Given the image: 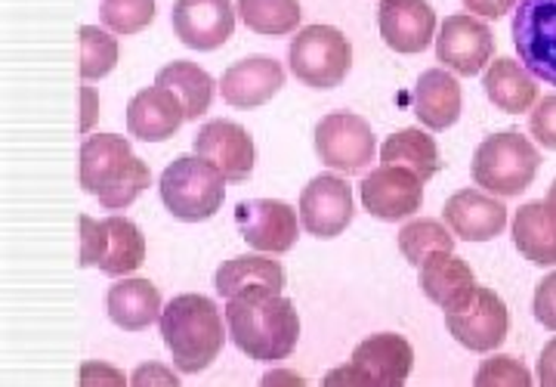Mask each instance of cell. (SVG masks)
<instances>
[{"label": "cell", "instance_id": "6da1fadb", "mask_svg": "<svg viewBox=\"0 0 556 387\" xmlns=\"http://www.w3.org/2000/svg\"><path fill=\"white\" fill-rule=\"evenodd\" d=\"M229 338L260 363H276L294 353L300 338L298 307L276 291H248L226 301Z\"/></svg>", "mask_w": 556, "mask_h": 387}, {"label": "cell", "instance_id": "7a4b0ae2", "mask_svg": "<svg viewBox=\"0 0 556 387\" xmlns=\"http://www.w3.org/2000/svg\"><path fill=\"white\" fill-rule=\"evenodd\" d=\"M149 164L134 152V146L121 134H93L80 146V189L100 199L102 208L121 211L149 189Z\"/></svg>", "mask_w": 556, "mask_h": 387}, {"label": "cell", "instance_id": "3957f363", "mask_svg": "<svg viewBox=\"0 0 556 387\" xmlns=\"http://www.w3.org/2000/svg\"><path fill=\"white\" fill-rule=\"evenodd\" d=\"M161 338L174 357V366L186 375L204 372L223 353L229 326H223L219 307L204 295H177L164 304L159 320Z\"/></svg>", "mask_w": 556, "mask_h": 387}, {"label": "cell", "instance_id": "277c9868", "mask_svg": "<svg viewBox=\"0 0 556 387\" xmlns=\"http://www.w3.org/2000/svg\"><path fill=\"white\" fill-rule=\"evenodd\" d=\"M541 167V152L535 143L519 130H497L479 143L470 174L473 184L497 199H517L522 196Z\"/></svg>", "mask_w": 556, "mask_h": 387}, {"label": "cell", "instance_id": "5b68a950", "mask_svg": "<svg viewBox=\"0 0 556 387\" xmlns=\"http://www.w3.org/2000/svg\"><path fill=\"white\" fill-rule=\"evenodd\" d=\"M226 184L229 180L219 174L217 164L201 155H182L161 174V202L182 224H199L223 208Z\"/></svg>", "mask_w": 556, "mask_h": 387}, {"label": "cell", "instance_id": "8992f818", "mask_svg": "<svg viewBox=\"0 0 556 387\" xmlns=\"http://www.w3.org/2000/svg\"><path fill=\"white\" fill-rule=\"evenodd\" d=\"M415 366V350L396 332H378L353 350L346 366L331 369L325 387H402Z\"/></svg>", "mask_w": 556, "mask_h": 387}, {"label": "cell", "instance_id": "52a82bcc", "mask_svg": "<svg viewBox=\"0 0 556 387\" xmlns=\"http://www.w3.org/2000/svg\"><path fill=\"white\" fill-rule=\"evenodd\" d=\"M294 78L316 90H331L346 82L353 68V43L334 25H306L288 47Z\"/></svg>", "mask_w": 556, "mask_h": 387}, {"label": "cell", "instance_id": "ba28073f", "mask_svg": "<svg viewBox=\"0 0 556 387\" xmlns=\"http://www.w3.org/2000/svg\"><path fill=\"white\" fill-rule=\"evenodd\" d=\"M316 155L340 174H356L378 159V137L356 112H331L316 124Z\"/></svg>", "mask_w": 556, "mask_h": 387}, {"label": "cell", "instance_id": "9c48e42d", "mask_svg": "<svg viewBox=\"0 0 556 387\" xmlns=\"http://www.w3.org/2000/svg\"><path fill=\"white\" fill-rule=\"evenodd\" d=\"M519 62L538 82L556 87V0H519L514 10Z\"/></svg>", "mask_w": 556, "mask_h": 387}, {"label": "cell", "instance_id": "30bf717a", "mask_svg": "<svg viewBox=\"0 0 556 387\" xmlns=\"http://www.w3.org/2000/svg\"><path fill=\"white\" fill-rule=\"evenodd\" d=\"M356 217L350 180L340 174H318L300 192V224L316 239H338Z\"/></svg>", "mask_w": 556, "mask_h": 387}, {"label": "cell", "instance_id": "8fae6325", "mask_svg": "<svg viewBox=\"0 0 556 387\" xmlns=\"http://www.w3.org/2000/svg\"><path fill=\"white\" fill-rule=\"evenodd\" d=\"M437 60L455 75H479L495 60V35L473 13H455L437 32Z\"/></svg>", "mask_w": 556, "mask_h": 387}, {"label": "cell", "instance_id": "7c38bea8", "mask_svg": "<svg viewBox=\"0 0 556 387\" xmlns=\"http://www.w3.org/2000/svg\"><path fill=\"white\" fill-rule=\"evenodd\" d=\"M445 328L457 345H464L470 353H492L507 341L510 316L492 288L479 286L473 301H467L457 310H445Z\"/></svg>", "mask_w": 556, "mask_h": 387}, {"label": "cell", "instance_id": "4fadbf2b", "mask_svg": "<svg viewBox=\"0 0 556 387\" xmlns=\"http://www.w3.org/2000/svg\"><path fill=\"white\" fill-rule=\"evenodd\" d=\"M358 196L371 217L396 224V221H408L424 204V180L408 167L380 164L371 174H365Z\"/></svg>", "mask_w": 556, "mask_h": 387}, {"label": "cell", "instance_id": "5bb4252c", "mask_svg": "<svg viewBox=\"0 0 556 387\" xmlns=\"http://www.w3.org/2000/svg\"><path fill=\"white\" fill-rule=\"evenodd\" d=\"M236 224L244 242L263 254H288L298 245V211L281 199H251L236 208Z\"/></svg>", "mask_w": 556, "mask_h": 387}, {"label": "cell", "instance_id": "9a60e30c", "mask_svg": "<svg viewBox=\"0 0 556 387\" xmlns=\"http://www.w3.org/2000/svg\"><path fill=\"white\" fill-rule=\"evenodd\" d=\"M170 25L186 47L211 53L232 38L236 7L232 0H177L170 10Z\"/></svg>", "mask_w": 556, "mask_h": 387}, {"label": "cell", "instance_id": "2e32d148", "mask_svg": "<svg viewBox=\"0 0 556 387\" xmlns=\"http://www.w3.org/2000/svg\"><path fill=\"white\" fill-rule=\"evenodd\" d=\"M192 149H195V155L217 164L219 174L229 184H244L254 171V162H257L251 134L241 124L226 122V118H214V122L204 124L195 134Z\"/></svg>", "mask_w": 556, "mask_h": 387}, {"label": "cell", "instance_id": "e0dca14e", "mask_svg": "<svg viewBox=\"0 0 556 387\" xmlns=\"http://www.w3.org/2000/svg\"><path fill=\"white\" fill-rule=\"evenodd\" d=\"M380 38L402 57L424 53L437 35V10L427 0H380Z\"/></svg>", "mask_w": 556, "mask_h": 387}, {"label": "cell", "instance_id": "ac0fdd59", "mask_svg": "<svg viewBox=\"0 0 556 387\" xmlns=\"http://www.w3.org/2000/svg\"><path fill=\"white\" fill-rule=\"evenodd\" d=\"M182 122L189 118H186V105L179 100V93L159 82L152 87H142L127 105V130L134 140H142V143L170 140Z\"/></svg>", "mask_w": 556, "mask_h": 387}, {"label": "cell", "instance_id": "d6986e66", "mask_svg": "<svg viewBox=\"0 0 556 387\" xmlns=\"http://www.w3.org/2000/svg\"><path fill=\"white\" fill-rule=\"evenodd\" d=\"M442 217L448 229L464 242H489L497 239L507 226V208L497 196L485 189H457L448 202L442 204Z\"/></svg>", "mask_w": 556, "mask_h": 387}, {"label": "cell", "instance_id": "ffe728a7", "mask_svg": "<svg viewBox=\"0 0 556 387\" xmlns=\"http://www.w3.org/2000/svg\"><path fill=\"white\" fill-rule=\"evenodd\" d=\"M285 87V68L273 57H244L223 72L219 93L226 105L251 112L269 102Z\"/></svg>", "mask_w": 556, "mask_h": 387}, {"label": "cell", "instance_id": "44dd1931", "mask_svg": "<svg viewBox=\"0 0 556 387\" xmlns=\"http://www.w3.org/2000/svg\"><path fill=\"white\" fill-rule=\"evenodd\" d=\"M412 109L427 130H448L460 118V84L455 72H448L445 65L427 68L415 84Z\"/></svg>", "mask_w": 556, "mask_h": 387}, {"label": "cell", "instance_id": "7402d4cb", "mask_svg": "<svg viewBox=\"0 0 556 387\" xmlns=\"http://www.w3.org/2000/svg\"><path fill=\"white\" fill-rule=\"evenodd\" d=\"M109 320L124 332H142L152 323H159L164 313L161 291L142 276H121L105 295Z\"/></svg>", "mask_w": 556, "mask_h": 387}, {"label": "cell", "instance_id": "603a6c76", "mask_svg": "<svg viewBox=\"0 0 556 387\" xmlns=\"http://www.w3.org/2000/svg\"><path fill=\"white\" fill-rule=\"evenodd\" d=\"M514 245L517 251L538 266H556V204L547 199L519 204L514 217Z\"/></svg>", "mask_w": 556, "mask_h": 387}, {"label": "cell", "instance_id": "cb8c5ba5", "mask_svg": "<svg viewBox=\"0 0 556 387\" xmlns=\"http://www.w3.org/2000/svg\"><path fill=\"white\" fill-rule=\"evenodd\" d=\"M420 291L442 310H457L477 298L479 283L467 261L442 254L420 266Z\"/></svg>", "mask_w": 556, "mask_h": 387}, {"label": "cell", "instance_id": "d4e9b609", "mask_svg": "<svg viewBox=\"0 0 556 387\" xmlns=\"http://www.w3.org/2000/svg\"><path fill=\"white\" fill-rule=\"evenodd\" d=\"M485 97L507 115H522L538 102V78L510 57H495L482 75Z\"/></svg>", "mask_w": 556, "mask_h": 387}, {"label": "cell", "instance_id": "484cf974", "mask_svg": "<svg viewBox=\"0 0 556 387\" xmlns=\"http://www.w3.org/2000/svg\"><path fill=\"white\" fill-rule=\"evenodd\" d=\"M285 266L278 264L276 258H263L260 254H248V258H232V261H223L217 266V276H214V286L217 291L229 301V298H239L248 291H285Z\"/></svg>", "mask_w": 556, "mask_h": 387}, {"label": "cell", "instance_id": "4316f807", "mask_svg": "<svg viewBox=\"0 0 556 387\" xmlns=\"http://www.w3.org/2000/svg\"><path fill=\"white\" fill-rule=\"evenodd\" d=\"M378 159L380 164H399V167L415 171L424 184L433 180L439 167H442L437 140L420 127H405V130H396L393 137H387L383 146H380Z\"/></svg>", "mask_w": 556, "mask_h": 387}, {"label": "cell", "instance_id": "83f0119b", "mask_svg": "<svg viewBox=\"0 0 556 387\" xmlns=\"http://www.w3.org/2000/svg\"><path fill=\"white\" fill-rule=\"evenodd\" d=\"M155 82L170 87V90H177L179 100L186 105V118L189 122H199L201 115L211 109L214 90H217V82L211 78V72L189 60L167 62L159 75H155Z\"/></svg>", "mask_w": 556, "mask_h": 387}, {"label": "cell", "instance_id": "f1b7e54d", "mask_svg": "<svg viewBox=\"0 0 556 387\" xmlns=\"http://www.w3.org/2000/svg\"><path fill=\"white\" fill-rule=\"evenodd\" d=\"M109 226V251L100 261V270L112 279L130 276L146 264V236L134 221L127 217H105Z\"/></svg>", "mask_w": 556, "mask_h": 387}, {"label": "cell", "instance_id": "f546056e", "mask_svg": "<svg viewBox=\"0 0 556 387\" xmlns=\"http://www.w3.org/2000/svg\"><path fill=\"white\" fill-rule=\"evenodd\" d=\"M455 233L448 229V224H439L430 217L420 221H408L399 229V251L405 254V261L412 266L430 264L433 258L442 254H455Z\"/></svg>", "mask_w": 556, "mask_h": 387}, {"label": "cell", "instance_id": "4dcf8cb0", "mask_svg": "<svg viewBox=\"0 0 556 387\" xmlns=\"http://www.w3.org/2000/svg\"><path fill=\"white\" fill-rule=\"evenodd\" d=\"M239 16L257 35H288L298 32L303 10L300 0H239Z\"/></svg>", "mask_w": 556, "mask_h": 387}, {"label": "cell", "instance_id": "1f68e13d", "mask_svg": "<svg viewBox=\"0 0 556 387\" xmlns=\"http://www.w3.org/2000/svg\"><path fill=\"white\" fill-rule=\"evenodd\" d=\"M118 65V41L112 32H102L97 25L80 28V78L100 82Z\"/></svg>", "mask_w": 556, "mask_h": 387}, {"label": "cell", "instance_id": "d6a6232c", "mask_svg": "<svg viewBox=\"0 0 556 387\" xmlns=\"http://www.w3.org/2000/svg\"><path fill=\"white\" fill-rule=\"evenodd\" d=\"M100 20L115 35H137L155 20V0H102Z\"/></svg>", "mask_w": 556, "mask_h": 387}, {"label": "cell", "instance_id": "836d02e7", "mask_svg": "<svg viewBox=\"0 0 556 387\" xmlns=\"http://www.w3.org/2000/svg\"><path fill=\"white\" fill-rule=\"evenodd\" d=\"M532 382H535L532 372L526 369L522 360H514V357H492V360H485L477 369V378H473L477 387H529Z\"/></svg>", "mask_w": 556, "mask_h": 387}, {"label": "cell", "instance_id": "e575fe53", "mask_svg": "<svg viewBox=\"0 0 556 387\" xmlns=\"http://www.w3.org/2000/svg\"><path fill=\"white\" fill-rule=\"evenodd\" d=\"M109 251V226L80 214V266H100Z\"/></svg>", "mask_w": 556, "mask_h": 387}, {"label": "cell", "instance_id": "d590c367", "mask_svg": "<svg viewBox=\"0 0 556 387\" xmlns=\"http://www.w3.org/2000/svg\"><path fill=\"white\" fill-rule=\"evenodd\" d=\"M529 134L538 146L544 149H554L556 152V93L538 100L532 105V115H529Z\"/></svg>", "mask_w": 556, "mask_h": 387}, {"label": "cell", "instance_id": "8d00e7d4", "mask_svg": "<svg viewBox=\"0 0 556 387\" xmlns=\"http://www.w3.org/2000/svg\"><path fill=\"white\" fill-rule=\"evenodd\" d=\"M532 310H535V320L541 326L556 332V270L538 283Z\"/></svg>", "mask_w": 556, "mask_h": 387}, {"label": "cell", "instance_id": "74e56055", "mask_svg": "<svg viewBox=\"0 0 556 387\" xmlns=\"http://www.w3.org/2000/svg\"><path fill=\"white\" fill-rule=\"evenodd\" d=\"M130 378H124V372H118L109 363H84L80 366V385L84 387H97V385H118L124 387Z\"/></svg>", "mask_w": 556, "mask_h": 387}, {"label": "cell", "instance_id": "f35d334b", "mask_svg": "<svg viewBox=\"0 0 556 387\" xmlns=\"http://www.w3.org/2000/svg\"><path fill=\"white\" fill-rule=\"evenodd\" d=\"M130 385L134 387H149V385L177 387L179 378L167 366H161V363H142V366H139L134 375H130Z\"/></svg>", "mask_w": 556, "mask_h": 387}, {"label": "cell", "instance_id": "ab89813d", "mask_svg": "<svg viewBox=\"0 0 556 387\" xmlns=\"http://www.w3.org/2000/svg\"><path fill=\"white\" fill-rule=\"evenodd\" d=\"M517 3L519 0H464V7L479 20H501L510 10H517Z\"/></svg>", "mask_w": 556, "mask_h": 387}, {"label": "cell", "instance_id": "60d3db41", "mask_svg": "<svg viewBox=\"0 0 556 387\" xmlns=\"http://www.w3.org/2000/svg\"><path fill=\"white\" fill-rule=\"evenodd\" d=\"M538 385L541 387H556V338L551 345L541 350L538 357Z\"/></svg>", "mask_w": 556, "mask_h": 387}, {"label": "cell", "instance_id": "b9f144b4", "mask_svg": "<svg viewBox=\"0 0 556 387\" xmlns=\"http://www.w3.org/2000/svg\"><path fill=\"white\" fill-rule=\"evenodd\" d=\"M80 97H84V130H90V127H93V112H97V102H100V97H97V90H93V87H84V90H80Z\"/></svg>", "mask_w": 556, "mask_h": 387}, {"label": "cell", "instance_id": "7bdbcfd3", "mask_svg": "<svg viewBox=\"0 0 556 387\" xmlns=\"http://www.w3.org/2000/svg\"><path fill=\"white\" fill-rule=\"evenodd\" d=\"M260 385H294V387H300L303 385V378H300L298 372H269V375H263V378H260Z\"/></svg>", "mask_w": 556, "mask_h": 387}, {"label": "cell", "instance_id": "ee69618b", "mask_svg": "<svg viewBox=\"0 0 556 387\" xmlns=\"http://www.w3.org/2000/svg\"><path fill=\"white\" fill-rule=\"evenodd\" d=\"M547 202L556 204V180H554V184H551V189H547Z\"/></svg>", "mask_w": 556, "mask_h": 387}]
</instances>
